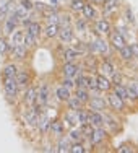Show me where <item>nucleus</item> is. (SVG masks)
Listing matches in <instances>:
<instances>
[{"instance_id": "1", "label": "nucleus", "mask_w": 138, "mask_h": 153, "mask_svg": "<svg viewBox=\"0 0 138 153\" xmlns=\"http://www.w3.org/2000/svg\"><path fill=\"white\" fill-rule=\"evenodd\" d=\"M3 93L8 100H15L18 94V83L15 80V76H8V78H3Z\"/></svg>"}, {"instance_id": "2", "label": "nucleus", "mask_w": 138, "mask_h": 153, "mask_svg": "<svg viewBox=\"0 0 138 153\" xmlns=\"http://www.w3.org/2000/svg\"><path fill=\"white\" fill-rule=\"evenodd\" d=\"M107 104L114 109V111H117V112H123V111H125V100H122V98L119 96V94H115L114 91L109 93Z\"/></svg>"}, {"instance_id": "3", "label": "nucleus", "mask_w": 138, "mask_h": 153, "mask_svg": "<svg viewBox=\"0 0 138 153\" xmlns=\"http://www.w3.org/2000/svg\"><path fill=\"white\" fill-rule=\"evenodd\" d=\"M88 104L91 108V111H99V112H104L107 109V100H104L103 96H91L88 100Z\"/></svg>"}, {"instance_id": "4", "label": "nucleus", "mask_w": 138, "mask_h": 153, "mask_svg": "<svg viewBox=\"0 0 138 153\" xmlns=\"http://www.w3.org/2000/svg\"><path fill=\"white\" fill-rule=\"evenodd\" d=\"M107 49H109L107 42L104 41L101 36H99V38H96V39H93L91 42H88V51H93V52L107 54Z\"/></svg>"}, {"instance_id": "5", "label": "nucleus", "mask_w": 138, "mask_h": 153, "mask_svg": "<svg viewBox=\"0 0 138 153\" xmlns=\"http://www.w3.org/2000/svg\"><path fill=\"white\" fill-rule=\"evenodd\" d=\"M18 23H20V20H18V16H16L15 13L12 12V15H10V16L7 18V20H5V25H3L2 34H5V36H10V34H12L13 31L16 30Z\"/></svg>"}, {"instance_id": "6", "label": "nucleus", "mask_w": 138, "mask_h": 153, "mask_svg": "<svg viewBox=\"0 0 138 153\" xmlns=\"http://www.w3.org/2000/svg\"><path fill=\"white\" fill-rule=\"evenodd\" d=\"M109 42H111V46L114 47L115 51H119V49H122L123 46L127 44V41H125V38L120 34L119 31H114V33H109Z\"/></svg>"}, {"instance_id": "7", "label": "nucleus", "mask_w": 138, "mask_h": 153, "mask_svg": "<svg viewBox=\"0 0 138 153\" xmlns=\"http://www.w3.org/2000/svg\"><path fill=\"white\" fill-rule=\"evenodd\" d=\"M88 124H91L93 127H103L106 124V119H104V114L99 111H91L88 112Z\"/></svg>"}, {"instance_id": "8", "label": "nucleus", "mask_w": 138, "mask_h": 153, "mask_svg": "<svg viewBox=\"0 0 138 153\" xmlns=\"http://www.w3.org/2000/svg\"><path fill=\"white\" fill-rule=\"evenodd\" d=\"M94 82H96V86H97L99 91L107 93V91L112 90V82L107 78V76H104V75H97L96 78H94Z\"/></svg>"}, {"instance_id": "9", "label": "nucleus", "mask_w": 138, "mask_h": 153, "mask_svg": "<svg viewBox=\"0 0 138 153\" xmlns=\"http://www.w3.org/2000/svg\"><path fill=\"white\" fill-rule=\"evenodd\" d=\"M107 137V132L103 129V127H94L93 132H91V137L88 138L91 143H101L103 140H106Z\"/></svg>"}, {"instance_id": "10", "label": "nucleus", "mask_w": 138, "mask_h": 153, "mask_svg": "<svg viewBox=\"0 0 138 153\" xmlns=\"http://www.w3.org/2000/svg\"><path fill=\"white\" fill-rule=\"evenodd\" d=\"M36 101L39 103V106H46L47 104V101H49V86L46 83H42L38 88V98H36Z\"/></svg>"}, {"instance_id": "11", "label": "nucleus", "mask_w": 138, "mask_h": 153, "mask_svg": "<svg viewBox=\"0 0 138 153\" xmlns=\"http://www.w3.org/2000/svg\"><path fill=\"white\" fill-rule=\"evenodd\" d=\"M57 36H59V39H60L62 42H72V41H73V38H75L72 26L59 28V33H57Z\"/></svg>"}, {"instance_id": "12", "label": "nucleus", "mask_w": 138, "mask_h": 153, "mask_svg": "<svg viewBox=\"0 0 138 153\" xmlns=\"http://www.w3.org/2000/svg\"><path fill=\"white\" fill-rule=\"evenodd\" d=\"M63 121H65V124H68L70 127L78 126V124H80V119H78V111H72V109H68V111L63 114Z\"/></svg>"}, {"instance_id": "13", "label": "nucleus", "mask_w": 138, "mask_h": 153, "mask_svg": "<svg viewBox=\"0 0 138 153\" xmlns=\"http://www.w3.org/2000/svg\"><path fill=\"white\" fill-rule=\"evenodd\" d=\"M62 70H63V76H68V78H75V76L78 75L80 68H78V65L73 64V62H67V64L62 67Z\"/></svg>"}, {"instance_id": "14", "label": "nucleus", "mask_w": 138, "mask_h": 153, "mask_svg": "<svg viewBox=\"0 0 138 153\" xmlns=\"http://www.w3.org/2000/svg\"><path fill=\"white\" fill-rule=\"evenodd\" d=\"M12 54H13V57H15V59L23 60L24 57L28 56V47L24 46V44H16V46L12 47Z\"/></svg>"}, {"instance_id": "15", "label": "nucleus", "mask_w": 138, "mask_h": 153, "mask_svg": "<svg viewBox=\"0 0 138 153\" xmlns=\"http://www.w3.org/2000/svg\"><path fill=\"white\" fill-rule=\"evenodd\" d=\"M81 13H83V18H85L86 21H93L96 20V10H94V7L91 3H85L81 8Z\"/></svg>"}, {"instance_id": "16", "label": "nucleus", "mask_w": 138, "mask_h": 153, "mask_svg": "<svg viewBox=\"0 0 138 153\" xmlns=\"http://www.w3.org/2000/svg\"><path fill=\"white\" fill-rule=\"evenodd\" d=\"M94 30H96V33H97L99 36L109 34V33H111V25H109L107 20H97V21H96V26H94Z\"/></svg>"}, {"instance_id": "17", "label": "nucleus", "mask_w": 138, "mask_h": 153, "mask_svg": "<svg viewBox=\"0 0 138 153\" xmlns=\"http://www.w3.org/2000/svg\"><path fill=\"white\" fill-rule=\"evenodd\" d=\"M15 80L18 83V88L20 86H28L30 85V74L28 72H23V70H16V75H15Z\"/></svg>"}, {"instance_id": "18", "label": "nucleus", "mask_w": 138, "mask_h": 153, "mask_svg": "<svg viewBox=\"0 0 138 153\" xmlns=\"http://www.w3.org/2000/svg\"><path fill=\"white\" fill-rule=\"evenodd\" d=\"M49 132H52L54 135H57V137H62L65 134V126H63V122H60V121H50V129H49Z\"/></svg>"}, {"instance_id": "19", "label": "nucleus", "mask_w": 138, "mask_h": 153, "mask_svg": "<svg viewBox=\"0 0 138 153\" xmlns=\"http://www.w3.org/2000/svg\"><path fill=\"white\" fill-rule=\"evenodd\" d=\"M12 39H10V49H12L13 46H16V44H23V39H24V31H21V30H15L12 33Z\"/></svg>"}, {"instance_id": "20", "label": "nucleus", "mask_w": 138, "mask_h": 153, "mask_svg": "<svg viewBox=\"0 0 138 153\" xmlns=\"http://www.w3.org/2000/svg\"><path fill=\"white\" fill-rule=\"evenodd\" d=\"M36 126H38V129L41 130L42 134H46V132H49V129H50V119L42 114L38 117V124H36Z\"/></svg>"}, {"instance_id": "21", "label": "nucleus", "mask_w": 138, "mask_h": 153, "mask_svg": "<svg viewBox=\"0 0 138 153\" xmlns=\"http://www.w3.org/2000/svg\"><path fill=\"white\" fill-rule=\"evenodd\" d=\"M26 33L31 36H34V38H39V34L42 33V26L39 25V21H31L26 26Z\"/></svg>"}, {"instance_id": "22", "label": "nucleus", "mask_w": 138, "mask_h": 153, "mask_svg": "<svg viewBox=\"0 0 138 153\" xmlns=\"http://www.w3.org/2000/svg\"><path fill=\"white\" fill-rule=\"evenodd\" d=\"M55 96H57V100L59 101H67L68 98L72 96V93H70V90L68 88H65L63 85H60V86H57V90H55Z\"/></svg>"}, {"instance_id": "23", "label": "nucleus", "mask_w": 138, "mask_h": 153, "mask_svg": "<svg viewBox=\"0 0 138 153\" xmlns=\"http://www.w3.org/2000/svg\"><path fill=\"white\" fill-rule=\"evenodd\" d=\"M70 147H72V142L67 138H63V135L59 137V143H57V150L55 152H60V153H67L70 152Z\"/></svg>"}, {"instance_id": "24", "label": "nucleus", "mask_w": 138, "mask_h": 153, "mask_svg": "<svg viewBox=\"0 0 138 153\" xmlns=\"http://www.w3.org/2000/svg\"><path fill=\"white\" fill-rule=\"evenodd\" d=\"M36 98H38V88H28L24 91V103L28 104H34L36 103Z\"/></svg>"}, {"instance_id": "25", "label": "nucleus", "mask_w": 138, "mask_h": 153, "mask_svg": "<svg viewBox=\"0 0 138 153\" xmlns=\"http://www.w3.org/2000/svg\"><path fill=\"white\" fill-rule=\"evenodd\" d=\"M68 140L70 142H81L83 140V134H81V130H80L77 126L72 127V129L68 130Z\"/></svg>"}, {"instance_id": "26", "label": "nucleus", "mask_w": 138, "mask_h": 153, "mask_svg": "<svg viewBox=\"0 0 138 153\" xmlns=\"http://www.w3.org/2000/svg\"><path fill=\"white\" fill-rule=\"evenodd\" d=\"M65 103L68 104V109H72V111H78V109L83 108V103L78 100L77 96H70L67 101H65Z\"/></svg>"}, {"instance_id": "27", "label": "nucleus", "mask_w": 138, "mask_h": 153, "mask_svg": "<svg viewBox=\"0 0 138 153\" xmlns=\"http://www.w3.org/2000/svg\"><path fill=\"white\" fill-rule=\"evenodd\" d=\"M42 31H44L47 39H52V38H55L57 33H59V25H47Z\"/></svg>"}, {"instance_id": "28", "label": "nucleus", "mask_w": 138, "mask_h": 153, "mask_svg": "<svg viewBox=\"0 0 138 153\" xmlns=\"http://www.w3.org/2000/svg\"><path fill=\"white\" fill-rule=\"evenodd\" d=\"M78 56H80V54L73 49V47H67V49L63 51V59H65V62H75Z\"/></svg>"}, {"instance_id": "29", "label": "nucleus", "mask_w": 138, "mask_h": 153, "mask_svg": "<svg viewBox=\"0 0 138 153\" xmlns=\"http://www.w3.org/2000/svg\"><path fill=\"white\" fill-rule=\"evenodd\" d=\"M99 70H101V75H104V76H109V75H112L115 72V68H114V65L111 64V62H103L101 64V67H99Z\"/></svg>"}, {"instance_id": "30", "label": "nucleus", "mask_w": 138, "mask_h": 153, "mask_svg": "<svg viewBox=\"0 0 138 153\" xmlns=\"http://www.w3.org/2000/svg\"><path fill=\"white\" fill-rule=\"evenodd\" d=\"M88 85H89V76H86V75L75 76V86L77 88H88Z\"/></svg>"}, {"instance_id": "31", "label": "nucleus", "mask_w": 138, "mask_h": 153, "mask_svg": "<svg viewBox=\"0 0 138 153\" xmlns=\"http://www.w3.org/2000/svg\"><path fill=\"white\" fill-rule=\"evenodd\" d=\"M16 65L15 64H7L5 67H3V72H2V75H3V78H8V76H15L16 75Z\"/></svg>"}, {"instance_id": "32", "label": "nucleus", "mask_w": 138, "mask_h": 153, "mask_svg": "<svg viewBox=\"0 0 138 153\" xmlns=\"http://www.w3.org/2000/svg\"><path fill=\"white\" fill-rule=\"evenodd\" d=\"M119 54H120V59L122 60H132L133 59V52H132V47L130 46H123L122 49H119Z\"/></svg>"}, {"instance_id": "33", "label": "nucleus", "mask_w": 138, "mask_h": 153, "mask_svg": "<svg viewBox=\"0 0 138 153\" xmlns=\"http://www.w3.org/2000/svg\"><path fill=\"white\" fill-rule=\"evenodd\" d=\"M75 96H77L78 100L81 101L83 104H85V103H88V100H89V90H88V88H77Z\"/></svg>"}, {"instance_id": "34", "label": "nucleus", "mask_w": 138, "mask_h": 153, "mask_svg": "<svg viewBox=\"0 0 138 153\" xmlns=\"http://www.w3.org/2000/svg\"><path fill=\"white\" fill-rule=\"evenodd\" d=\"M59 13H57V10H50V13L47 15L46 18V21H47V25H59Z\"/></svg>"}, {"instance_id": "35", "label": "nucleus", "mask_w": 138, "mask_h": 153, "mask_svg": "<svg viewBox=\"0 0 138 153\" xmlns=\"http://www.w3.org/2000/svg\"><path fill=\"white\" fill-rule=\"evenodd\" d=\"M36 41H38V38H34V36L28 34V33H24V39H23V44L26 47H34L36 46Z\"/></svg>"}, {"instance_id": "36", "label": "nucleus", "mask_w": 138, "mask_h": 153, "mask_svg": "<svg viewBox=\"0 0 138 153\" xmlns=\"http://www.w3.org/2000/svg\"><path fill=\"white\" fill-rule=\"evenodd\" d=\"M72 153H86L85 145H81L80 142H72V147H70Z\"/></svg>"}, {"instance_id": "37", "label": "nucleus", "mask_w": 138, "mask_h": 153, "mask_svg": "<svg viewBox=\"0 0 138 153\" xmlns=\"http://www.w3.org/2000/svg\"><path fill=\"white\" fill-rule=\"evenodd\" d=\"M73 49L77 51L78 54H81V52H86V51H88V42H83V41H77V46H75Z\"/></svg>"}, {"instance_id": "38", "label": "nucleus", "mask_w": 138, "mask_h": 153, "mask_svg": "<svg viewBox=\"0 0 138 153\" xmlns=\"http://www.w3.org/2000/svg\"><path fill=\"white\" fill-rule=\"evenodd\" d=\"M59 23H60V28H65V26H72V20L68 15H62L59 16Z\"/></svg>"}, {"instance_id": "39", "label": "nucleus", "mask_w": 138, "mask_h": 153, "mask_svg": "<svg viewBox=\"0 0 138 153\" xmlns=\"http://www.w3.org/2000/svg\"><path fill=\"white\" fill-rule=\"evenodd\" d=\"M83 5H85L83 0H73V2H72V10H73V12H81Z\"/></svg>"}, {"instance_id": "40", "label": "nucleus", "mask_w": 138, "mask_h": 153, "mask_svg": "<svg viewBox=\"0 0 138 153\" xmlns=\"http://www.w3.org/2000/svg\"><path fill=\"white\" fill-rule=\"evenodd\" d=\"M8 49H10L8 41H7V39H3V38H0V54H5Z\"/></svg>"}, {"instance_id": "41", "label": "nucleus", "mask_w": 138, "mask_h": 153, "mask_svg": "<svg viewBox=\"0 0 138 153\" xmlns=\"http://www.w3.org/2000/svg\"><path fill=\"white\" fill-rule=\"evenodd\" d=\"M62 83H63V86H65V88H68V90L75 86V80L73 78H68V76H65V80Z\"/></svg>"}, {"instance_id": "42", "label": "nucleus", "mask_w": 138, "mask_h": 153, "mask_svg": "<svg viewBox=\"0 0 138 153\" xmlns=\"http://www.w3.org/2000/svg\"><path fill=\"white\" fill-rule=\"evenodd\" d=\"M117 152H119V153H127V152H128V153H132V152H133V148L130 147V145L123 143V145H120V147L117 148Z\"/></svg>"}, {"instance_id": "43", "label": "nucleus", "mask_w": 138, "mask_h": 153, "mask_svg": "<svg viewBox=\"0 0 138 153\" xmlns=\"http://www.w3.org/2000/svg\"><path fill=\"white\" fill-rule=\"evenodd\" d=\"M20 5L23 7V8L26 10V12H31V10H32V3L30 2V0H21Z\"/></svg>"}, {"instance_id": "44", "label": "nucleus", "mask_w": 138, "mask_h": 153, "mask_svg": "<svg viewBox=\"0 0 138 153\" xmlns=\"http://www.w3.org/2000/svg\"><path fill=\"white\" fill-rule=\"evenodd\" d=\"M77 28H78L81 33H85V31H86V23H85L83 20H78V21H77Z\"/></svg>"}, {"instance_id": "45", "label": "nucleus", "mask_w": 138, "mask_h": 153, "mask_svg": "<svg viewBox=\"0 0 138 153\" xmlns=\"http://www.w3.org/2000/svg\"><path fill=\"white\" fill-rule=\"evenodd\" d=\"M128 86L133 90V93H135V94H137V98H138V82H132Z\"/></svg>"}, {"instance_id": "46", "label": "nucleus", "mask_w": 138, "mask_h": 153, "mask_svg": "<svg viewBox=\"0 0 138 153\" xmlns=\"http://www.w3.org/2000/svg\"><path fill=\"white\" fill-rule=\"evenodd\" d=\"M132 52H133V57H138V46L137 44H132Z\"/></svg>"}, {"instance_id": "47", "label": "nucleus", "mask_w": 138, "mask_h": 153, "mask_svg": "<svg viewBox=\"0 0 138 153\" xmlns=\"http://www.w3.org/2000/svg\"><path fill=\"white\" fill-rule=\"evenodd\" d=\"M0 38H2V30H0Z\"/></svg>"}, {"instance_id": "48", "label": "nucleus", "mask_w": 138, "mask_h": 153, "mask_svg": "<svg viewBox=\"0 0 138 153\" xmlns=\"http://www.w3.org/2000/svg\"><path fill=\"white\" fill-rule=\"evenodd\" d=\"M99 2H104V0H99Z\"/></svg>"}, {"instance_id": "49", "label": "nucleus", "mask_w": 138, "mask_h": 153, "mask_svg": "<svg viewBox=\"0 0 138 153\" xmlns=\"http://www.w3.org/2000/svg\"><path fill=\"white\" fill-rule=\"evenodd\" d=\"M72 2H73V0H72Z\"/></svg>"}]
</instances>
